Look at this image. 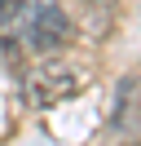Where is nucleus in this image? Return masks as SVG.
Returning <instances> with one entry per match:
<instances>
[{
	"instance_id": "2",
	"label": "nucleus",
	"mask_w": 141,
	"mask_h": 146,
	"mask_svg": "<svg viewBox=\"0 0 141 146\" xmlns=\"http://www.w3.org/2000/svg\"><path fill=\"white\" fill-rule=\"evenodd\" d=\"M22 36H26V44H31L35 53H57V49H66L70 40H75V22H70V13L62 9V5H40V9L26 18Z\"/></svg>"
},
{
	"instance_id": "1",
	"label": "nucleus",
	"mask_w": 141,
	"mask_h": 146,
	"mask_svg": "<svg viewBox=\"0 0 141 146\" xmlns=\"http://www.w3.org/2000/svg\"><path fill=\"white\" fill-rule=\"evenodd\" d=\"M93 84V71L88 66H79V62H44V66H35L31 75H26V98H31V106H40V111H49V106H62V102H70V98H79V93Z\"/></svg>"
},
{
	"instance_id": "3",
	"label": "nucleus",
	"mask_w": 141,
	"mask_h": 146,
	"mask_svg": "<svg viewBox=\"0 0 141 146\" xmlns=\"http://www.w3.org/2000/svg\"><path fill=\"white\" fill-rule=\"evenodd\" d=\"M22 9H26V0H0V27H5L9 18H18Z\"/></svg>"
},
{
	"instance_id": "4",
	"label": "nucleus",
	"mask_w": 141,
	"mask_h": 146,
	"mask_svg": "<svg viewBox=\"0 0 141 146\" xmlns=\"http://www.w3.org/2000/svg\"><path fill=\"white\" fill-rule=\"evenodd\" d=\"M84 5H88V9H106V13H110V9H119L123 0H84Z\"/></svg>"
}]
</instances>
